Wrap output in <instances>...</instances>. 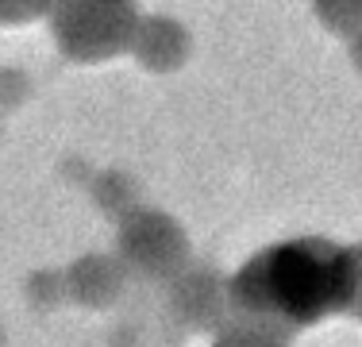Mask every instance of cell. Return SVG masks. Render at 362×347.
Listing matches in <instances>:
<instances>
[{"instance_id": "6da1fadb", "label": "cell", "mask_w": 362, "mask_h": 347, "mask_svg": "<svg viewBox=\"0 0 362 347\" xmlns=\"http://www.w3.org/2000/svg\"><path fill=\"white\" fill-rule=\"evenodd\" d=\"M355 258L332 239H286L255 255L231 282V301L289 324H316L355 297Z\"/></svg>"}]
</instances>
